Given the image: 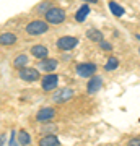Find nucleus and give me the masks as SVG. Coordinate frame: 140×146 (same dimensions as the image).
Returning a JSON list of instances; mask_svg holds the SVG:
<instances>
[{"instance_id":"f257e3e1","label":"nucleus","mask_w":140,"mask_h":146,"mask_svg":"<svg viewBox=\"0 0 140 146\" xmlns=\"http://www.w3.org/2000/svg\"><path fill=\"white\" fill-rule=\"evenodd\" d=\"M65 11H64V8H60V7H54L52 5L49 10L44 13V20L49 23V25H54V26H57V25H62L64 21H65Z\"/></svg>"},{"instance_id":"f03ea898","label":"nucleus","mask_w":140,"mask_h":146,"mask_svg":"<svg viewBox=\"0 0 140 146\" xmlns=\"http://www.w3.org/2000/svg\"><path fill=\"white\" fill-rule=\"evenodd\" d=\"M49 29V23L46 20H33L28 26H26V33L29 36H41Z\"/></svg>"},{"instance_id":"7ed1b4c3","label":"nucleus","mask_w":140,"mask_h":146,"mask_svg":"<svg viewBox=\"0 0 140 146\" xmlns=\"http://www.w3.org/2000/svg\"><path fill=\"white\" fill-rule=\"evenodd\" d=\"M96 70H98V65L96 63H91V62H83V63H78L75 72L80 78H91L93 75H96Z\"/></svg>"},{"instance_id":"20e7f679","label":"nucleus","mask_w":140,"mask_h":146,"mask_svg":"<svg viewBox=\"0 0 140 146\" xmlns=\"http://www.w3.org/2000/svg\"><path fill=\"white\" fill-rule=\"evenodd\" d=\"M18 76H20L23 81H28V83H34L38 80L41 78V73L38 68H31V67H25L21 68L20 72H18Z\"/></svg>"},{"instance_id":"39448f33","label":"nucleus","mask_w":140,"mask_h":146,"mask_svg":"<svg viewBox=\"0 0 140 146\" xmlns=\"http://www.w3.org/2000/svg\"><path fill=\"white\" fill-rule=\"evenodd\" d=\"M57 84H59L57 73H47V75H44L42 80H41V88H42V91H46V93L54 91V89L57 88Z\"/></svg>"},{"instance_id":"423d86ee","label":"nucleus","mask_w":140,"mask_h":146,"mask_svg":"<svg viewBox=\"0 0 140 146\" xmlns=\"http://www.w3.org/2000/svg\"><path fill=\"white\" fill-rule=\"evenodd\" d=\"M56 46L60 49V50H64V52H68V50H73L75 47L78 46V39L73 36H62L57 39V44Z\"/></svg>"},{"instance_id":"0eeeda50","label":"nucleus","mask_w":140,"mask_h":146,"mask_svg":"<svg viewBox=\"0 0 140 146\" xmlns=\"http://www.w3.org/2000/svg\"><path fill=\"white\" fill-rule=\"evenodd\" d=\"M72 98H73V89L62 88V89H59V91H56V93H54L52 101H54V102H57V104H64V102L70 101Z\"/></svg>"},{"instance_id":"6e6552de","label":"nucleus","mask_w":140,"mask_h":146,"mask_svg":"<svg viewBox=\"0 0 140 146\" xmlns=\"http://www.w3.org/2000/svg\"><path fill=\"white\" fill-rule=\"evenodd\" d=\"M57 65H59V62L56 60V58H42V60H39L38 62V70H41V72H44V73H54V70L57 68Z\"/></svg>"},{"instance_id":"1a4fd4ad","label":"nucleus","mask_w":140,"mask_h":146,"mask_svg":"<svg viewBox=\"0 0 140 146\" xmlns=\"http://www.w3.org/2000/svg\"><path fill=\"white\" fill-rule=\"evenodd\" d=\"M103 88V78L99 75H93L86 84V93L88 94H96L99 89Z\"/></svg>"},{"instance_id":"9d476101","label":"nucleus","mask_w":140,"mask_h":146,"mask_svg":"<svg viewBox=\"0 0 140 146\" xmlns=\"http://www.w3.org/2000/svg\"><path fill=\"white\" fill-rule=\"evenodd\" d=\"M56 117V109L54 107H42L38 110L36 114V120L38 122H49Z\"/></svg>"},{"instance_id":"9b49d317","label":"nucleus","mask_w":140,"mask_h":146,"mask_svg":"<svg viewBox=\"0 0 140 146\" xmlns=\"http://www.w3.org/2000/svg\"><path fill=\"white\" fill-rule=\"evenodd\" d=\"M39 146H60V140H59L57 135L49 133V135H44L39 140Z\"/></svg>"},{"instance_id":"f8f14e48","label":"nucleus","mask_w":140,"mask_h":146,"mask_svg":"<svg viewBox=\"0 0 140 146\" xmlns=\"http://www.w3.org/2000/svg\"><path fill=\"white\" fill-rule=\"evenodd\" d=\"M31 54L36 58L42 60V58H47V55H49V49H47L46 46H42V44H36V46L31 47Z\"/></svg>"},{"instance_id":"ddd939ff","label":"nucleus","mask_w":140,"mask_h":146,"mask_svg":"<svg viewBox=\"0 0 140 146\" xmlns=\"http://www.w3.org/2000/svg\"><path fill=\"white\" fill-rule=\"evenodd\" d=\"M86 37H88L91 42H101V41H104V34L99 29H96V28H90L88 31H86Z\"/></svg>"},{"instance_id":"4468645a","label":"nucleus","mask_w":140,"mask_h":146,"mask_svg":"<svg viewBox=\"0 0 140 146\" xmlns=\"http://www.w3.org/2000/svg\"><path fill=\"white\" fill-rule=\"evenodd\" d=\"M88 15H90V5L88 3H83V5L77 10V13H75V21L83 23V21L86 20V16Z\"/></svg>"},{"instance_id":"2eb2a0df","label":"nucleus","mask_w":140,"mask_h":146,"mask_svg":"<svg viewBox=\"0 0 140 146\" xmlns=\"http://www.w3.org/2000/svg\"><path fill=\"white\" fill-rule=\"evenodd\" d=\"M16 42V34L13 33H2L0 34V44L2 46H13Z\"/></svg>"},{"instance_id":"dca6fc26","label":"nucleus","mask_w":140,"mask_h":146,"mask_svg":"<svg viewBox=\"0 0 140 146\" xmlns=\"http://www.w3.org/2000/svg\"><path fill=\"white\" fill-rule=\"evenodd\" d=\"M28 63H29V58H28V55H25V54H21V55L15 57V60H13V67H15V68H18V70H21V68L28 67Z\"/></svg>"},{"instance_id":"f3484780","label":"nucleus","mask_w":140,"mask_h":146,"mask_svg":"<svg viewBox=\"0 0 140 146\" xmlns=\"http://www.w3.org/2000/svg\"><path fill=\"white\" fill-rule=\"evenodd\" d=\"M16 136H18V143H20L21 146L31 145V135H29V133H28L26 130H20Z\"/></svg>"},{"instance_id":"a211bd4d","label":"nucleus","mask_w":140,"mask_h":146,"mask_svg":"<svg viewBox=\"0 0 140 146\" xmlns=\"http://www.w3.org/2000/svg\"><path fill=\"white\" fill-rule=\"evenodd\" d=\"M117 67H119V58L109 57L106 60V63H104V72H114Z\"/></svg>"},{"instance_id":"6ab92c4d","label":"nucleus","mask_w":140,"mask_h":146,"mask_svg":"<svg viewBox=\"0 0 140 146\" xmlns=\"http://www.w3.org/2000/svg\"><path fill=\"white\" fill-rule=\"evenodd\" d=\"M109 8H111V11H113V15H116V16H122L124 15V8L119 5V3H116V2H109Z\"/></svg>"},{"instance_id":"aec40b11","label":"nucleus","mask_w":140,"mask_h":146,"mask_svg":"<svg viewBox=\"0 0 140 146\" xmlns=\"http://www.w3.org/2000/svg\"><path fill=\"white\" fill-rule=\"evenodd\" d=\"M51 7H52L51 2H49V0H44V2H41V3L36 7V11H38V13H46Z\"/></svg>"},{"instance_id":"412c9836","label":"nucleus","mask_w":140,"mask_h":146,"mask_svg":"<svg viewBox=\"0 0 140 146\" xmlns=\"http://www.w3.org/2000/svg\"><path fill=\"white\" fill-rule=\"evenodd\" d=\"M99 49L104 50V52H111V50H113V44L109 41H101L99 42Z\"/></svg>"},{"instance_id":"4be33fe9","label":"nucleus","mask_w":140,"mask_h":146,"mask_svg":"<svg viewBox=\"0 0 140 146\" xmlns=\"http://www.w3.org/2000/svg\"><path fill=\"white\" fill-rule=\"evenodd\" d=\"M18 131H11V140H10V146H20V143H18Z\"/></svg>"},{"instance_id":"5701e85b","label":"nucleus","mask_w":140,"mask_h":146,"mask_svg":"<svg viewBox=\"0 0 140 146\" xmlns=\"http://www.w3.org/2000/svg\"><path fill=\"white\" fill-rule=\"evenodd\" d=\"M127 146H140V136H134L127 140Z\"/></svg>"},{"instance_id":"b1692460","label":"nucleus","mask_w":140,"mask_h":146,"mask_svg":"<svg viewBox=\"0 0 140 146\" xmlns=\"http://www.w3.org/2000/svg\"><path fill=\"white\" fill-rule=\"evenodd\" d=\"M5 143V135H0V146Z\"/></svg>"},{"instance_id":"393cba45","label":"nucleus","mask_w":140,"mask_h":146,"mask_svg":"<svg viewBox=\"0 0 140 146\" xmlns=\"http://www.w3.org/2000/svg\"><path fill=\"white\" fill-rule=\"evenodd\" d=\"M82 2H85V3H96L98 0H82Z\"/></svg>"},{"instance_id":"a878e982","label":"nucleus","mask_w":140,"mask_h":146,"mask_svg":"<svg viewBox=\"0 0 140 146\" xmlns=\"http://www.w3.org/2000/svg\"><path fill=\"white\" fill-rule=\"evenodd\" d=\"M135 37H137V39H139V41H140V34H135Z\"/></svg>"},{"instance_id":"bb28decb","label":"nucleus","mask_w":140,"mask_h":146,"mask_svg":"<svg viewBox=\"0 0 140 146\" xmlns=\"http://www.w3.org/2000/svg\"><path fill=\"white\" fill-rule=\"evenodd\" d=\"M139 55H140V47H139Z\"/></svg>"}]
</instances>
